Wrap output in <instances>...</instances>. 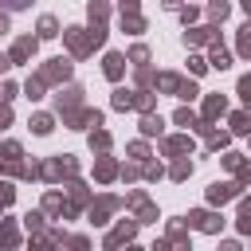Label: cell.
Instances as JSON below:
<instances>
[{
    "label": "cell",
    "mask_w": 251,
    "mask_h": 251,
    "mask_svg": "<svg viewBox=\"0 0 251 251\" xmlns=\"http://www.w3.org/2000/svg\"><path fill=\"white\" fill-rule=\"evenodd\" d=\"M0 4H4V8H24L27 0H0Z\"/></svg>",
    "instance_id": "6da1fadb"
}]
</instances>
